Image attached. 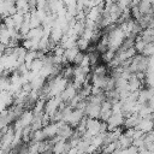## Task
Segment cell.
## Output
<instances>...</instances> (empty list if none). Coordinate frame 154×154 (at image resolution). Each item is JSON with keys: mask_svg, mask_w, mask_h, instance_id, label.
<instances>
[{"mask_svg": "<svg viewBox=\"0 0 154 154\" xmlns=\"http://www.w3.org/2000/svg\"><path fill=\"white\" fill-rule=\"evenodd\" d=\"M63 102L60 95H54V96H49L46 99V102H45V108H43V112L49 116V118L53 116V113L59 108L60 103Z\"/></svg>", "mask_w": 154, "mask_h": 154, "instance_id": "obj_1", "label": "cell"}, {"mask_svg": "<svg viewBox=\"0 0 154 154\" xmlns=\"http://www.w3.org/2000/svg\"><path fill=\"white\" fill-rule=\"evenodd\" d=\"M138 35H140V37H141L146 43L153 42V40H154V31H153V28H144V29H142V31H141Z\"/></svg>", "mask_w": 154, "mask_h": 154, "instance_id": "obj_5", "label": "cell"}, {"mask_svg": "<svg viewBox=\"0 0 154 154\" xmlns=\"http://www.w3.org/2000/svg\"><path fill=\"white\" fill-rule=\"evenodd\" d=\"M12 19H13V23H14V28L18 30L19 26L22 25L23 23V19H24V14L20 13V12H16L12 14Z\"/></svg>", "mask_w": 154, "mask_h": 154, "instance_id": "obj_8", "label": "cell"}, {"mask_svg": "<svg viewBox=\"0 0 154 154\" xmlns=\"http://www.w3.org/2000/svg\"><path fill=\"white\" fill-rule=\"evenodd\" d=\"M83 57H84V53H83L82 51H79V52L76 54V57H75L72 64H75V65H79V64L82 63V60H83Z\"/></svg>", "mask_w": 154, "mask_h": 154, "instance_id": "obj_10", "label": "cell"}, {"mask_svg": "<svg viewBox=\"0 0 154 154\" xmlns=\"http://www.w3.org/2000/svg\"><path fill=\"white\" fill-rule=\"evenodd\" d=\"M117 141H118V144H119L120 148H126V147H129V146L132 144V138L130 136L125 135L124 132H122L119 135V137L117 138Z\"/></svg>", "mask_w": 154, "mask_h": 154, "instance_id": "obj_6", "label": "cell"}, {"mask_svg": "<svg viewBox=\"0 0 154 154\" xmlns=\"http://www.w3.org/2000/svg\"><path fill=\"white\" fill-rule=\"evenodd\" d=\"M63 35H64V31L59 25H53L49 30V40L53 41L54 43H59Z\"/></svg>", "mask_w": 154, "mask_h": 154, "instance_id": "obj_4", "label": "cell"}, {"mask_svg": "<svg viewBox=\"0 0 154 154\" xmlns=\"http://www.w3.org/2000/svg\"><path fill=\"white\" fill-rule=\"evenodd\" d=\"M136 129L141 130L143 134L148 132V131H152L153 130V117H144V118H141V120L138 122Z\"/></svg>", "mask_w": 154, "mask_h": 154, "instance_id": "obj_3", "label": "cell"}, {"mask_svg": "<svg viewBox=\"0 0 154 154\" xmlns=\"http://www.w3.org/2000/svg\"><path fill=\"white\" fill-rule=\"evenodd\" d=\"M153 53H154V45H153V42L146 43L143 49H142V52H141V54L144 55V57H152Z\"/></svg>", "mask_w": 154, "mask_h": 154, "instance_id": "obj_9", "label": "cell"}, {"mask_svg": "<svg viewBox=\"0 0 154 154\" xmlns=\"http://www.w3.org/2000/svg\"><path fill=\"white\" fill-rule=\"evenodd\" d=\"M140 120H141V117H140L136 112H135V113H130V114L125 116L123 126H124L125 129H129V128H136Z\"/></svg>", "mask_w": 154, "mask_h": 154, "instance_id": "obj_2", "label": "cell"}, {"mask_svg": "<svg viewBox=\"0 0 154 154\" xmlns=\"http://www.w3.org/2000/svg\"><path fill=\"white\" fill-rule=\"evenodd\" d=\"M42 65H43V61H42V59L35 58V59H34V60L31 61V64H30V67H29V70H30L31 72H34V73H38V71L41 70Z\"/></svg>", "mask_w": 154, "mask_h": 154, "instance_id": "obj_7", "label": "cell"}]
</instances>
